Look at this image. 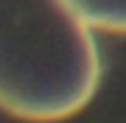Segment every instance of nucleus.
I'll return each instance as SVG.
<instances>
[{"label":"nucleus","instance_id":"f257e3e1","mask_svg":"<svg viewBox=\"0 0 126 123\" xmlns=\"http://www.w3.org/2000/svg\"><path fill=\"white\" fill-rule=\"evenodd\" d=\"M101 53L67 0H0V109L17 120H67L93 101Z\"/></svg>","mask_w":126,"mask_h":123},{"label":"nucleus","instance_id":"f03ea898","mask_svg":"<svg viewBox=\"0 0 126 123\" xmlns=\"http://www.w3.org/2000/svg\"><path fill=\"white\" fill-rule=\"evenodd\" d=\"M93 28L126 34V0H67Z\"/></svg>","mask_w":126,"mask_h":123}]
</instances>
